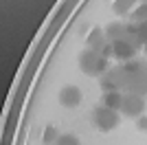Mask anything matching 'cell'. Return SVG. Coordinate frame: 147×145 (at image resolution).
<instances>
[{
    "instance_id": "cell-1",
    "label": "cell",
    "mask_w": 147,
    "mask_h": 145,
    "mask_svg": "<svg viewBox=\"0 0 147 145\" xmlns=\"http://www.w3.org/2000/svg\"><path fill=\"white\" fill-rule=\"evenodd\" d=\"M123 77H125V90L136 92V95H147V62L145 60H134L123 62Z\"/></svg>"
},
{
    "instance_id": "cell-2",
    "label": "cell",
    "mask_w": 147,
    "mask_h": 145,
    "mask_svg": "<svg viewBox=\"0 0 147 145\" xmlns=\"http://www.w3.org/2000/svg\"><path fill=\"white\" fill-rule=\"evenodd\" d=\"M79 68L88 77H101V75L110 68V62H108L105 55L97 53V51H92V48H84L79 53Z\"/></svg>"
},
{
    "instance_id": "cell-3",
    "label": "cell",
    "mask_w": 147,
    "mask_h": 145,
    "mask_svg": "<svg viewBox=\"0 0 147 145\" xmlns=\"http://www.w3.org/2000/svg\"><path fill=\"white\" fill-rule=\"evenodd\" d=\"M119 110H112L103 103H99L92 108V125L99 132H112L114 127L119 125Z\"/></svg>"
},
{
    "instance_id": "cell-4",
    "label": "cell",
    "mask_w": 147,
    "mask_h": 145,
    "mask_svg": "<svg viewBox=\"0 0 147 145\" xmlns=\"http://www.w3.org/2000/svg\"><path fill=\"white\" fill-rule=\"evenodd\" d=\"M136 53H138V46H136L132 40H114V42H110V46H108V51H105V57L110 60V57H117L119 62H129L134 60Z\"/></svg>"
},
{
    "instance_id": "cell-5",
    "label": "cell",
    "mask_w": 147,
    "mask_h": 145,
    "mask_svg": "<svg viewBox=\"0 0 147 145\" xmlns=\"http://www.w3.org/2000/svg\"><path fill=\"white\" fill-rule=\"evenodd\" d=\"M145 108H147L145 95H136V92H125V95H123L121 112L125 117H129V119H138L141 115H145Z\"/></svg>"
},
{
    "instance_id": "cell-6",
    "label": "cell",
    "mask_w": 147,
    "mask_h": 145,
    "mask_svg": "<svg viewBox=\"0 0 147 145\" xmlns=\"http://www.w3.org/2000/svg\"><path fill=\"white\" fill-rule=\"evenodd\" d=\"M99 84L103 88V92H110V90H125V77H123V68H108V70L99 77Z\"/></svg>"
},
{
    "instance_id": "cell-7",
    "label": "cell",
    "mask_w": 147,
    "mask_h": 145,
    "mask_svg": "<svg viewBox=\"0 0 147 145\" xmlns=\"http://www.w3.org/2000/svg\"><path fill=\"white\" fill-rule=\"evenodd\" d=\"M108 46H110V42H108V37H105V31L103 29H92L90 33H88V40H86V48H92V51H97V53L105 55V51H108Z\"/></svg>"
},
{
    "instance_id": "cell-8",
    "label": "cell",
    "mask_w": 147,
    "mask_h": 145,
    "mask_svg": "<svg viewBox=\"0 0 147 145\" xmlns=\"http://www.w3.org/2000/svg\"><path fill=\"white\" fill-rule=\"evenodd\" d=\"M81 101H84V95L77 86H64L59 90V103L64 108H77Z\"/></svg>"
},
{
    "instance_id": "cell-9",
    "label": "cell",
    "mask_w": 147,
    "mask_h": 145,
    "mask_svg": "<svg viewBox=\"0 0 147 145\" xmlns=\"http://www.w3.org/2000/svg\"><path fill=\"white\" fill-rule=\"evenodd\" d=\"M105 37H108V42H114V40H132L129 37V31H127V22H121V20H114V22H110L108 26H105ZM134 42V40H132Z\"/></svg>"
},
{
    "instance_id": "cell-10",
    "label": "cell",
    "mask_w": 147,
    "mask_h": 145,
    "mask_svg": "<svg viewBox=\"0 0 147 145\" xmlns=\"http://www.w3.org/2000/svg\"><path fill=\"white\" fill-rule=\"evenodd\" d=\"M127 31H129V37L134 40V44L138 48H143L147 44V20L145 22H129L127 20Z\"/></svg>"
},
{
    "instance_id": "cell-11",
    "label": "cell",
    "mask_w": 147,
    "mask_h": 145,
    "mask_svg": "<svg viewBox=\"0 0 147 145\" xmlns=\"http://www.w3.org/2000/svg\"><path fill=\"white\" fill-rule=\"evenodd\" d=\"M101 103H103V106H108V108H112V110H121V106H123V92H121V90L103 92Z\"/></svg>"
},
{
    "instance_id": "cell-12",
    "label": "cell",
    "mask_w": 147,
    "mask_h": 145,
    "mask_svg": "<svg viewBox=\"0 0 147 145\" xmlns=\"http://www.w3.org/2000/svg\"><path fill=\"white\" fill-rule=\"evenodd\" d=\"M138 7V0H114L112 2V11L117 16H129Z\"/></svg>"
},
{
    "instance_id": "cell-13",
    "label": "cell",
    "mask_w": 147,
    "mask_h": 145,
    "mask_svg": "<svg viewBox=\"0 0 147 145\" xmlns=\"http://www.w3.org/2000/svg\"><path fill=\"white\" fill-rule=\"evenodd\" d=\"M147 20V5H138L129 13V22H145Z\"/></svg>"
},
{
    "instance_id": "cell-14",
    "label": "cell",
    "mask_w": 147,
    "mask_h": 145,
    "mask_svg": "<svg viewBox=\"0 0 147 145\" xmlns=\"http://www.w3.org/2000/svg\"><path fill=\"white\" fill-rule=\"evenodd\" d=\"M57 139H59V134H57V130H55L53 125H46V130H44V136H42V141H44L46 145H53V143H55Z\"/></svg>"
},
{
    "instance_id": "cell-15",
    "label": "cell",
    "mask_w": 147,
    "mask_h": 145,
    "mask_svg": "<svg viewBox=\"0 0 147 145\" xmlns=\"http://www.w3.org/2000/svg\"><path fill=\"white\" fill-rule=\"evenodd\" d=\"M53 145H79V139H77L75 134H61Z\"/></svg>"
},
{
    "instance_id": "cell-16",
    "label": "cell",
    "mask_w": 147,
    "mask_h": 145,
    "mask_svg": "<svg viewBox=\"0 0 147 145\" xmlns=\"http://www.w3.org/2000/svg\"><path fill=\"white\" fill-rule=\"evenodd\" d=\"M136 127H138L141 132H147V115H141L136 119Z\"/></svg>"
},
{
    "instance_id": "cell-17",
    "label": "cell",
    "mask_w": 147,
    "mask_h": 145,
    "mask_svg": "<svg viewBox=\"0 0 147 145\" xmlns=\"http://www.w3.org/2000/svg\"><path fill=\"white\" fill-rule=\"evenodd\" d=\"M138 5H147V0H138Z\"/></svg>"
},
{
    "instance_id": "cell-18",
    "label": "cell",
    "mask_w": 147,
    "mask_h": 145,
    "mask_svg": "<svg viewBox=\"0 0 147 145\" xmlns=\"http://www.w3.org/2000/svg\"><path fill=\"white\" fill-rule=\"evenodd\" d=\"M143 51H145V55H147V44H145V46H143Z\"/></svg>"
}]
</instances>
